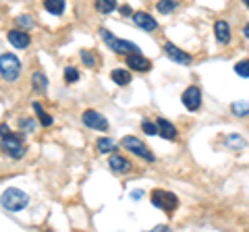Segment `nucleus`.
Returning <instances> with one entry per match:
<instances>
[{
    "label": "nucleus",
    "mask_w": 249,
    "mask_h": 232,
    "mask_svg": "<svg viewBox=\"0 0 249 232\" xmlns=\"http://www.w3.org/2000/svg\"><path fill=\"white\" fill-rule=\"evenodd\" d=\"M0 203H2L6 212H21L29 205V195L17 187H11V189H4L2 197H0Z\"/></svg>",
    "instance_id": "1"
},
{
    "label": "nucleus",
    "mask_w": 249,
    "mask_h": 232,
    "mask_svg": "<svg viewBox=\"0 0 249 232\" xmlns=\"http://www.w3.org/2000/svg\"><path fill=\"white\" fill-rule=\"evenodd\" d=\"M0 129H2L0 131V135H2V151L6 153V156L15 158V160H21L23 156H25V143L21 141L19 135L11 133L6 125H2Z\"/></svg>",
    "instance_id": "2"
},
{
    "label": "nucleus",
    "mask_w": 249,
    "mask_h": 232,
    "mask_svg": "<svg viewBox=\"0 0 249 232\" xmlns=\"http://www.w3.org/2000/svg\"><path fill=\"white\" fill-rule=\"evenodd\" d=\"M100 37H102L104 44H106L112 52L123 54V56H127V54H131V52H139L137 44L129 42V40H121V37H116V35L110 32V29H106V27H100Z\"/></svg>",
    "instance_id": "3"
},
{
    "label": "nucleus",
    "mask_w": 249,
    "mask_h": 232,
    "mask_svg": "<svg viewBox=\"0 0 249 232\" xmlns=\"http://www.w3.org/2000/svg\"><path fill=\"white\" fill-rule=\"evenodd\" d=\"M121 148H124L129 153H133V156H137V158L150 162V164H154V162H156V156L152 153V149L147 148V145H145L139 137H133V135L123 137V139H121Z\"/></svg>",
    "instance_id": "4"
},
{
    "label": "nucleus",
    "mask_w": 249,
    "mask_h": 232,
    "mask_svg": "<svg viewBox=\"0 0 249 232\" xmlns=\"http://www.w3.org/2000/svg\"><path fill=\"white\" fill-rule=\"evenodd\" d=\"M150 201H152L154 207H158V210H162L168 215H173V212L178 207V197L175 193L164 191V189H154L152 195H150Z\"/></svg>",
    "instance_id": "5"
},
{
    "label": "nucleus",
    "mask_w": 249,
    "mask_h": 232,
    "mask_svg": "<svg viewBox=\"0 0 249 232\" xmlns=\"http://www.w3.org/2000/svg\"><path fill=\"white\" fill-rule=\"evenodd\" d=\"M0 75H2V81L15 83L21 75V60L15 54L2 52V56H0Z\"/></svg>",
    "instance_id": "6"
},
{
    "label": "nucleus",
    "mask_w": 249,
    "mask_h": 232,
    "mask_svg": "<svg viewBox=\"0 0 249 232\" xmlns=\"http://www.w3.org/2000/svg\"><path fill=\"white\" fill-rule=\"evenodd\" d=\"M81 122L88 129H91V131H108L110 129V125H108V118L104 114H100L98 110H85L83 114H81Z\"/></svg>",
    "instance_id": "7"
},
{
    "label": "nucleus",
    "mask_w": 249,
    "mask_h": 232,
    "mask_svg": "<svg viewBox=\"0 0 249 232\" xmlns=\"http://www.w3.org/2000/svg\"><path fill=\"white\" fill-rule=\"evenodd\" d=\"M181 102L189 112H197L201 108V102H204V99H201V89L197 87V85H189V87L183 91Z\"/></svg>",
    "instance_id": "8"
},
{
    "label": "nucleus",
    "mask_w": 249,
    "mask_h": 232,
    "mask_svg": "<svg viewBox=\"0 0 249 232\" xmlns=\"http://www.w3.org/2000/svg\"><path fill=\"white\" fill-rule=\"evenodd\" d=\"M164 54L166 56L173 60L175 65H183V66H189L191 63H193V56L189 52H185V50H181L178 46H175L173 42H166L164 44Z\"/></svg>",
    "instance_id": "9"
},
{
    "label": "nucleus",
    "mask_w": 249,
    "mask_h": 232,
    "mask_svg": "<svg viewBox=\"0 0 249 232\" xmlns=\"http://www.w3.org/2000/svg\"><path fill=\"white\" fill-rule=\"evenodd\" d=\"M6 40H9V44L17 50H25L31 44V37L27 33V29H19V27L9 29V32H6Z\"/></svg>",
    "instance_id": "10"
},
{
    "label": "nucleus",
    "mask_w": 249,
    "mask_h": 232,
    "mask_svg": "<svg viewBox=\"0 0 249 232\" xmlns=\"http://www.w3.org/2000/svg\"><path fill=\"white\" fill-rule=\"evenodd\" d=\"M124 63L131 71H137V73H147L152 68V63L147 60L145 56H142V52H131L124 56Z\"/></svg>",
    "instance_id": "11"
},
{
    "label": "nucleus",
    "mask_w": 249,
    "mask_h": 232,
    "mask_svg": "<svg viewBox=\"0 0 249 232\" xmlns=\"http://www.w3.org/2000/svg\"><path fill=\"white\" fill-rule=\"evenodd\" d=\"M133 23L142 29V32H156V29H158V21L145 11H135L133 13Z\"/></svg>",
    "instance_id": "12"
},
{
    "label": "nucleus",
    "mask_w": 249,
    "mask_h": 232,
    "mask_svg": "<svg viewBox=\"0 0 249 232\" xmlns=\"http://www.w3.org/2000/svg\"><path fill=\"white\" fill-rule=\"evenodd\" d=\"M214 37H216V42H218V44H222V46L231 44L232 32H231V25H229V21H224V19H218V21L214 23Z\"/></svg>",
    "instance_id": "13"
},
{
    "label": "nucleus",
    "mask_w": 249,
    "mask_h": 232,
    "mask_svg": "<svg viewBox=\"0 0 249 232\" xmlns=\"http://www.w3.org/2000/svg\"><path fill=\"white\" fill-rule=\"evenodd\" d=\"M108 168L116 174H127L131 170V162L124 156H121V153H110V158H108Z\"/></svg>",
    "instance_id": "14"
},
{
    "label": "nucleus",
    "mask_w": 249,
    "mask_h": 232,
    "mask_svg": "<svg viewBox=\"0 0 249 232\" xmlns=\"http://www.w3.org/2000/svg\"><path fill=\"white\" fill-rule=\"evenodd\" d=\"M156 125H158V135H160L162 139L175 141V139L178 137V131H177V127H175L170 120H166V118H158V120H156Z\"/></svg>",
    "instance_id": "15"
},
{
    "label": "nucleus",
    "mask_w": 249,
    "mask_h": 232,
    "mask_svg": "<svg viewBox=\"0 0 249 232\" xmlns=\"http://www.w3.org/2000/svg\"><path fill=\"white\" fill-rule=\"evenodd\" d=\"M110 79L119 85V87H127V85L133 81V79H131V73L124 71V68H114V71L110 73Z\"/></svg>",
    "instance_id": "16"
},
{
    "label": "nucleus",
    "mask_w": 249,
    "mask_h": 232,
    "mask_svg": "<svg viewBox=\"0 0 249 232\" xmlns=\"http://www.w3.org/2000/svg\"><path fill=\"white\" fill-rule=\"evenodd\" d=\"M224 145H227L229 149H232V151H241V149L247 148V141L241 135H227L224 137Z\"/></svg>",
    "instance_id": "17"
},
{
    "label": "nucleus",
    "mask_w": 249,
    "mask_h": 232,
    "mask_svg": "<svg viewBox=\"0 0 249 232\" xmlns=\"http://www.w3.org/2000/svg\"><path fill=\"white\" fill-rule=\"evenodd\" d=\"M96 148H98L100 153H112V151L119 149V148H116V141H114V139H110V137H100L96 141Z\"/></svg>",
    "instance_id": "18"
},
{
    "label": "nucleus",
    "mask_w": 249,
    "mask_h": 232,
    "mask_svg": "<svg viewBox=\"0 0 249 232\" xmlns=\"http://www.w3.org/2000/svg\"><path fill=\"white\" fill-rule=\"evenodd\" d=\"M65 6H67L65 0H44V9L50 15H56V17L65 13Z\"/></svg>",
    "instance_id": "19"
},
{
    "label": "nucleus",
    "mask_w": 249,
    "mask_h": 232,
    "mask_svg": "<svg viewBox=\"0 0 249 232\" xmlns=\"http://www.w3.org/2000/svg\"><path fill=\"white\" fill-rule=\"evenodd\" d=\"M93 6L100 15H110L119 4H116V0H93Z\"/></svg>",
    "instance_id": "20"
},
{
    "label": "nucleus",
    "mask_w": 249,
    "mask_h": 232,
    "mask_svg": "<svg viewBox=\"0 0 249 232\" xmlns=\"http://www.w3.org/2000/svg\"><path fill=\"white\" fill-rule=\"evenodd\" d=\"M31 85H34L36 91H46L48 89V77H46L44 73L36 71L34 75H31Z\"/></svg>",
    "instance_id": "21"
},
{
    "label": "nucleus",
    "mask_w": 249,
    "mask_h": 232,
    "mask_svg": "<svg viewBox=\"0 0 249 232\" xmlns=\"http://www.w3.org/2000/svg\"><path fill=\"white\" fill-rule=\"evenodd\" d=\"M34 112H36V116H37V120L42 122V127H50L52 122H54V118L50 114H46V110L40 106V102H34Z\"/></svg>",
    "instance_id": "22"
},
{
    "label": "nucleus",
    "mask_w": 249,
    "mask_h": 232,
    "mask_svg": "<svg viewBox=\"0 0 249 232\" xmlns=\"http://www.w3.org/2000/svg\"><path fill=\"white\" fill-rule=\"evenodd\" d=\"M177 6H178L177 0H158V2H156V9H158L160 15H170V13H175Z\"/></svg>",
    "instance_id": "23"
},
{
    "label": "nucleus",
    "mask_w": 249,
    "mask_h": 232,
    "mask_svg": "<svg viewBox=\"0 0 249 232\" xmlns=\"http://www.w3.org/2000/svg\"><path fill=\"white\" fill-rule=\"evenodd\" d=\"M231 112L235 116H249V102H245V99H241V102H232L231 104Z\"/></svg>",
    "instance_id": "24"
},
{
    "label": "nucleus",
    "mask_w": 249,
    "mask_h": 232,
    "mask_svg": "<svg viewBox=\"0 0 249 232\" xmlns=\"http://www.w3.org/2000/svg\"><path fill=\"white\" fill-rule=\"evenodd\" d=\"M79 58H81V63L88 66V68H93V66H96V56H93L89 50L81 48V50H79Z\"/></svg>",
    "instance_id": "25"
},
{
    "label": "nucleus",
    "mask_w": 249,
    "mask_h": 232,
    "mask_svg": "<svg viewBox=\"0 0 249 232\" xmlns=\"http://www.w3.org/2000/svg\"><path fill=\"white\" fill-rule=\"evenodd\" d=\"M77 81H79V71L75 66H65V83L73 85Z\"/></svg>",
    "instance_id": "26"
},
{
    "label": "nucleus",
    "mask_w": 249,
    "mask_h": 232,
    "mask_svg": "<svg viewBox=\"0 0 249 232\" xmlns=\"http://www.w3.org/2000/svg\"><path fill=\"white\" fill-rule=\"evenodd\" d=\"M235 73L243 79H249V60H239L235 65Z\"/></svg>",
    "instance_id": "27"
},
{
    "label": "nucleus",
    "mask_w": 249,
    "mask_h": 232,
    "mask_svg": "<svg viewBox=\"0 0 249 232\" xmlns=\"http://www.w3.org/2000/svg\"><path fill=\"white\" fill-rule=\"evenodd\" d=\"M142 131L145 135H156V133H158V125L152 122V120H147V118H143L142 120Z\"/></svg>",
    "instance_id": "28"
},
{
    "label": "nucleus",
    "mask_w": 249,
    "mask_h": 232,
    "mask_svg": "<svg viewBox=\"0 0 249 232\" xmlns=\"http://www.w3.org/2000/svg\"><path fill=\"white\" fill-rule=\"evenodd\" d=\"M19 127H21L23 131L27 129V133H34V131L37 129V125H36L34 118H21V120H19Z\"/></svg>",
    "instance_id": "29"
},
{
    "label": "nucleus",
    "mask_w": 249,
    "mask_h": 232,
    "mask_svg": "<svg viewBox=\"0 0 249 232\" xmlns=\"http://www.w3.org/2000/svg\"><path fill=\"white\" fill-rule=\"evenodd\" d=\"M17 23H19L21 27H25V29L34 27V19H31L29 15H17Z\"/></svg>",
    "instance_id": "30"
},
{
    "label": "nucleus",
    "mask_w": 249,
    "mask_h": 232,
    "mask_svg": "<svg viewBox=\"0 0 249 232\" xmlns=\"http://www.w3.org/2000/svg\"><path fill=\"white\" fill-rule=\"evenodd\" d=\"M142 197H143V189H133V191H131V199H133V201H139Z\"/></svg>",
    "instance_id": "31"
},
{
    "label": "nucleus",
    "mask_w": 249,
    "mask_h": 232,
    "mask_svg": "<svg viewBox=\"0 0 249 232\" xmlns=\"http://www.w3.org/2000/svg\"><path fill=\"white\" fill-rule=\"evenodd\" d=\"M121 13L124 15V17H133V11H131L129 4H123V6H121Z\"/></svg>",
    "instance_id": "32"
},
{
    "label": "nucleus",
    "mask_w": 249,
    "mask_h": 232,
    "mask_svg": "<svg viewBox=\"0 0 249 232\" xmlns=\"http://www.w3.org/2000/svg\"><path fill=\"white\" fill-rule=\"evenodd\" d=\"M243 35L249 40V23H245V27H243Z\"/></svg>",
    "instance_id": "33"
},
{
    "label": "nucleus",
    "mask_w": 249,
    "mask_h": 232,
    "mask_svg": "<svg viewBox=\"0 0 249 232\" xmlns=\"http://www.w3.org/2000/svg\"><path fill=\"white\" fill-rule=\"evenodd\" d=\"M154 230H160V232H166V230H168V226H156Z\"/></svg>",
    "instance_id": "34"
},
{
    "label": "nucleus",
    "mask_w": 249,
    "mask_h": 232,
    "mask_svg": "<svg viewBox=\"0 0 249 232\" xmlns=\"http://www.w3.org/2000/svg\"><path fill=\"white\" fill-rule=\"evenodd\" d=\"M243 4L247 6V9H249V0H243Z\"/></svg>",
    "instance_id": "35"
}]
</instances>
